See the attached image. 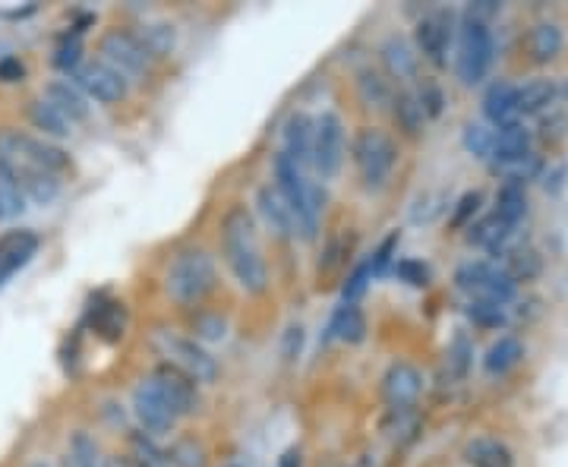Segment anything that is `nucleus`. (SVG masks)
Returning a JSON list of instances; mask_svg holds the SVG:
<instances>
[{"label":"nucleus","mask_w":568,"mask_h":467,"mask_svg":"<svg viewBox=\"0 0 568 467\" xmlns=\"http://www.w3.org/2000/svg\"><path fill=\"white\" fill-rule=\"evenodd\" d=\"M0 167L16 180L26 200L48 205L61 193V177L70 171V155L45 139L20 130H0Z\"/></svg>","instance_id":"obj_1"},{"label":"nucleus","mask_w":568,"mask_h":467,"mask_svg":"<svg viewBox=\"0 0 568 467\" xmlns=\"http://www.w3.org/2000/svg\"><path fill=\"white\" fill-rule=\"evenodd\" d=\"M222 253L225 263L231 268L235 281L247 294H263L268 288V268L256 240V225L253 215L235 205L225 218H222Z\"/></svg>","instance_id":"obj_2"},{"label":"nucleus","mask_w":568,"mask_h":467,"mask_svg":"<svg viewBox=\"0 0 568 467\" xmlns=\"http://www.w3.org/2000/svg\"><path fill=\"white\" fill-rule=\"evenodd\" d=\"M272 171H275V190L288 202L298 231H301L306 240H313L316 231H319V212H323V205H326V190H323L319 184L306 180V177H303V167L294 165L285 152L275 155Z\"/></svg>","instance_id":"obj_3"},{"label":"nucleus","mask_w":568,"mask_h":467,"mask_svg":"<svg viewBox=\"0 0 568 467\" xmlns=\"http://www.w3.org/2000/svg\"><path fill=\"white\" fill-rule=\"evenodd\" d=\"M165 291L171 294V301L180 303V306H193V303L205 301L215 291V263H212V256L200 247L180 250L167 266Z\"/></svg>","instance_id":"obj_4"},{"label":"nucleus","mask_w":568,"mask_h":467,"mask_svg":"<svg viewBox=\"0 0 568 467\" xmlns=\"http://www.w3.org/2000/svg\"><path fill=\"white\" fill-rule=\"evenodd\" d=\"M149 344L155 348L159 357H165L167 367L180 369L184 376H190L197 386H209L218 379V364L215 357L202 348L200 341L187 338V335H177L174 329H155L149 335Z\"/></svg>","instance_id":"obj_5"},{"label":"nucleus","mask_w":568,"mask_h":467,"mask_svg":"<svg viewBox=\"0 0 568 467\" xmlns=\"http://www.w3.org/2000/svg\"><path fill=\"white\" fill-rule=\"evenodd\" d=\"M399 162V146L392 142V136L376 130V127H364L357 139H354V165L364 180L367 190H379L386 187V180L392 177Z\"/></svg>","instance_id":"obj_6"},{"label":"nucleus","mask_w":568,"mask_h":467,"mask_svg":"<svg viewBox=\"0 0 568 467\" xmlns=\"http://www.w3.org/2000/svg\"><path fill=\"white\" fill-rule=\"evenodd\" d=\"M101 64L114 70L124 79H142L149 67H152V54L146 51V45L139 41V35L127 33V29H114L101 38L99 45Z\"/></svg>","instance_id":"obj_7"},{"label":"nucleus","mask_w":568,"mask_h":467,"mask_svg":"<svg viewBox=\"0 0 568 467\" xmlns=\"http://www.w3.org/2000/svg\"><path fill=\"white\" fill-rule=\"evenodd\" d=\"M490 64H493V35L487 29V23H477V20L465 16L462 41H458V61H455L458 79L465 86H477L487 76Z\"/></svg>","instance_id":"obj_8"},{"label":"nucleus","mask_w":568,"mask_h":467,"mask_svg":"<svg viewBox=\"0 0 568 467\" xmlns=\"http://www.w3.org/2000/svg\"><path fill=\"white\" fill-rule=\"evenodd\" d=\"M455 285L470 294L474 301L487 303H505L515 298V281L505 275V268L493 266V263H465L455 272Z\"/></svg>","instance_id":"obj_9"},{"label":"nucleus","mask_w":568,"mask_h":467,"mask_svg":"<svg viewBox=\"0 0 568 467\" xmlns=\"http://www.w3.org/2000/svg\"><path fill=\"white\" fill-rule=\"evenodd\" d=\"M344 162V127H341V117L338 114H323L313 127V155H310V165L316 167L319 177H335L341 171Z\"/></svg>","instance_id":"obj_10"},{"label":"nucleus","mask_w":568,"mask_h":467,"mask_svg":"<svg viewBox=\"0 0 568 467\" xmlns=\"http://www.w3.org/2000/svg\"><path fill=\"white\" fill-rule=\"evenodd\" d=\"M73 86L89 96V99L101 101V104H117V101L127 99V79L117 76L114 70L101 61L92 64H79V70L73 73Z\"/></svg>","instance_id":"obj_11"},{"label":"nucleus","mask_w":568,"mask_h":467,"mask_svg":"<svg viewBox=\"0 0 568 467\" xmlns=\"http://www.w3.org/2000/svg\"><path fill=\"white\" fill-rule=\"evenodd\" d=\"M417 48L420 54L433 64V67H445V54H449V45L455 38V16L449 10H433L427 13L420 23H417Z\"/></svg>","instance_id":"obj_12"},{"label":"nucleus","mask_w":568,"mask_h":467,"mask_svg":"<svg viewBox=\"0 0 568 467\" xmlns=\"http://www.w3.org/2000/svg\"><path fill=\"white\" fill-rule=\"evenodd\" d=\"M134 414H136V420H139V427H142V430H146L149 436L171 433V430H174V424H177V414H174V411H171V404L159 395V389L149 382V376H146V379L136 386Z\"/></svg>","instance_id":"obj_13"},{"label":"nucleus","mask_w":568,"mask_h":467,"mask_svg":"<svg viewBox=\"0 0 568 467\" xmlns=\"http://www.w3.org/2000/svg\"><path fill=\"white\" fill-rule=\"evenodd\" d=\"M149 382H152V386L159 389V395L171 404V411L177 414V420H180V417H187V414H193V411L200 407V392H197V382H193L190 376H184L180 369L162 364V367L149 376Z\"/></svg>","instance_id":"obj_14"},{"label":"nucleus","mask_w":568,"mask_h":467,"mask_svg":"<svg viewBox=\"0 0 568 467\" xmlns=\"http://www.w3.org/2000/svg\"><path fill=\"white\" fill-rule=\"evenodd\" d=\"M38 253V234L35 231H7L0 237V288L33 263Z\"/></svg>","instance_id":"obj_15"},{"label":"nucleus","mask_w":568,"mask_h":467,"mask_svg":"<svg viewBox=\"0 0 568 467\" xmlns=\"http://www.w3.org/2000/svg\"><path fill=\"white\" fill-rule=\"evenodd\" d=\"M424 392V376L411 364H395L382 376V395L392 407H411Z\"/></svg>","instance_id":"obj_16"},{"label":"nucleus","mask_w":568,"mask_h":467,"mask_svg":"<svg viewBox=\"0 0 568 467\" xmlns=\"http://www.w3.org/2000/svg\"><path fill=\"white\" fill-rule=\"evenodd\" d=\"M256 205H260V215H263V222L268 225V231L275 234V237L288 240V237L298 234L294 215H291L288 202H285V197H281L275 187H263V190L256 193Z\"/></svg>","instance_id":"obj_17"},{"label":"nucleus","mask_w":568,"mask_h":467,"mask_svg":"<svg viewBox=\"0 0 568 467\" xmlns=\"http://www.w3.org/2000/svg\"><path fill=\"white\" fill-rule=\"evenodd\" d=\"M313 127H316V121H310L306 114H291L285 124V155L294 165L303 167L313 155Z\"/></svg>","instance_id":"obj_18"},{"label":"nucleus","mask_w":568,"mask_h":467,"mask_svg":"<svg viewBox=\"0 0 568 467\" xmlns=\"http://www.w3.org/2000/svg\"><path fill=\"white\" fill-rule=\"evenodd\" d=\"M531 152V130L525 124H505L496 130V142H493V155L490 162H512Z\"/></svg>","instance_id":"obj_19"},{"label":"nucleus","mask_w":568,"mask_h":467,"mask_svg":"<svg viewBox=\"0 0 568 467\" xmlns=\"http://www.w3.org/2000/svg\"><path fill=\"white\" fill-rule=\"evenodd\" d=\"M556 96H559V89L553 79H531L515 89V108H518V114H543L546 108H553Z\"/></svg>","instance_id":"obj_20"},{"label":"nucleus","mask_w":568,"mask_h":467,"mask_svg":"<svg viewBox=\"0 0 568 467\" xmlns=\"http://www.w3.org/2000/svg\"><path fill=\"white\" fill-rule=\"evenodd\" d=\"M566 38H563V29L556 23H537L534 29L528 33V54L537 64H550L553 58H559Z\"/></svg>","instance_id":"obj_21"},{"label":"nucleus","mask_w":568,"mask_h":467,"mask_svg":"<svg viewBox=\"0 0 568 467\" xmlns=\"http://www.w3.org/2000/svg\"><path fill=\"white\" fill-rule=\"evenodd\" d=\"M483 114L496 124V127H505V124H515L518 117V108H515V86L512 83H493L483 96Z\"/></svg>","instance_id":"obj_22"},{"label":"nucleus","mask_w":568,"mask_h":467,"mask_svg":"<svg viewBox=\"0 0 568 467\" xmlns=\"http://www.w3.org/2000/svg\"><path fill=\"white\" fill-rule=\"evenodd\" d=\"M45 101H51L61 114H67L73 124L89 117V101H86V96L73 83H64V79H58V83H51L45 89Z\"/></svg>","instance_id":"obj_23"},{"label":"nucleus","mask_w":568,"mask_h":467,"mask_svg":"<svg viewBox=\"0 0 568 467\" xmlns=\"http://www.w3.org/2000/svg\"><path fill=\"white\" fill-rule=\"evenodd\" d=\"M29 121H33L35 130H41L45 136H51V139H67L73 134V121H70L67 114H61L51 101L38 99L29 104Z\"/></svg>","instance_id":"obj_24"},{"label":"nucleus","mask_w":568,"mask_h":467,"mask_svg":"<svg viewBox=\"0 0 568 467\" xmlns=\"http://www.w3.org/2000/svg\"><path fill=\"white\" fill-rule=\"evenodd\" d=\"M382 64H386V70L395 79H414V73H417V54H414V48L404 41L402 35H392L382 45Z\"/></svg>","instance_id":"obj_25"},{"label":"nucleus","mask_w":568,"mask_h":467,"mask_svg":"<svg viewBox=\"0 0 568 467\" xmlns=\"http://www.w3.org/2000/svg\"><path fill=\"white\" fill-rule=\"evenodd\" d=\"M512 231H515V228H508L502 218L487 215V218H480L477 225H470L468 240L470 243H477V247H483V250H490V253H505V250H508V240H512Z\"/></svg>","instance_id":"obj_26"},{"label":"nucleus","mask_w":568,"mask_h":467,"mask_svg":"<svg viewBox=\"0 0 568 467\" xmlns=\"http://www.w3.org/2000/svg\"><path fill=\"white\" fill-rule=\"evenodd\" d=\"M329 335L338 338V341H348V344H361L364 335H367V319H364V313H361L354 303L338 306V313H335L332 323H329Z\"/></svg>","instance_id":"obj_27"},{"label":"nucleus","mask_w":568,"mask_h":467,"mask_svg":"<svg viewBox=\"0 0 568 467\" xmlns=\"http://www.w3.org/2000/svg\"><path fill=\"white\" fill-rule=\"evenodd\" d=\"M468 465L470 467H512V452L508 445H502L500 439H474L468 445Z\"/></svg>","instance_id":"obj_28"},{"label":"nucleus","mask_w":568,"mask_h":467,"mask_svg":"<svg viewBox=\"0 0 568 467\" xmlns=\"http://www.w3.org/2000/svg\"><path fill=\"white\" fill-rule=\"evenodd\" d=\"M521 357H525L521 341H518V338H512V335H505V338H500V341H496V344L487 351V357H483V369H487V373H493V376H502V373H508V369L515 367Z\"/></svg>","instance_id":"obj_29"},{"label":"nucleus","mask_w":568,"mask_h":467,"mask_svg":"<svg viewBox=\"0 0 568 467\" xmlns=\"http://www.w3.org/2000/svg\"><path fill=\"white\" fill-rule=\"evenodd\" d=\"M392 114H395L399 127H402L407 136H420L424 124H427V114H424V108H420V101H417V92H399V96L392 99Z\"/></svg>","instance_id":"obj_30"},{"label":"nucleus","mask_w":568,"mask_h":467,"mask_svg":"<svg viewBox=\"0 0 568 467\" xmlns=\"http://www.w3.org/2000/svg\"><path fill=\"white\" fill-rule=\"evenodd\" d=\"M525 212H528V197H525V187L521 184H505L500 190V197H496V218H502L508 228H515L521 218H525Z\"/></svg>","instance_id":"obj_31"},{"label":"nucleus","mask_w":568,"mask_h":467,"mask_svg":"<svg viewBox=\"0 0 568 467\" xmlns=\"http://www.w3.org/2000/svg\"><path fill=\"white\" fill-rule=\"evenodd\" d=\"M505 256H508V263H505V275H508L512 281H531V278L540 275V256H537L534 250L518 247V250H508Z\"/></svg>","instance_id":"obj_32"},{"label":"nucleus","mask_w":568,"mask_h":467,"mask_svg":"<svg viewBox=\"0 0 568 467\" xmlns=\"http://www.w3.org/2000/svg\"><path fill=\"white\" fill-rule=\"evenodd\" d=\"M130 462L134 467H174L167 455L146 433L130 436Z\"/></svg>","instance_id":"obj_33"},{"label":"nucleus","mask_w":568,"mask_h":467,"mask_svg":"<svg viewBox=\"0 0 568 467\" xmlns=\"http://www.w3.org/2000/svg\"><path fill=\"white\" fill-rule=\"evenodd\" d=\"M490 167H493V174L505 177L508 184H521V180H531L540 174V159L534 152H528V155L512 159V162H490Z\"/></svg>","instance_id":"obj_34"},{"label":"nucleus","mask_w":568,"mask_h":467,"mask_svg":"<svg viewBox=\"0 0 568 467\" xmlns=\"http://www.w3.org/2000/svg\"><path fill=\"white\" fill-rule=\"evenodd\" d=\"M64 467H101L96 439H89L86 433L73 436V439H70L67 462H64Z\"/></svg>","instance_id":"obj_35"},{"label":"nucleus","mask_w":568,"mask_h":467,"mask_svg":"<svg viewBox=\"0 0 568 467\" xmlns=\"http://www.w3.org/2000/svg\"><path fill=\"white\" fill-rule=\"evenodd\" d=\"M361 96L367 101L369 108H386V104H392V89H389V83L376 73V70H364L361 73Z\"/></svg>","instance_id":"obj_36"},{"label":"nucleus","mask_w":568,"mask_h":467,"mask_svg":"<svg viewBox=\"0 0 568 467\" xmlns=\"http://www.w3.org/2000/svg\"><path fill=\"white\" fill-rule=\"evenodd\" d=\"M167 462L174 467H205L209 458H205V449H202L197 439H180L171 445V452H165Z\"/></svg>","instance_id":"obj_37"},{"label":"nucleus","mask_w":568,"mask_h":467,"mask_svg":"<svg viewBox=\"0 0 568 467\" xmlns=\"http://www.w3.org/2000/svg\"><path fill=\"white\" fill-rule=\"evenodd\" d=\"M26 209V197L16 187V180L0 167V218H16Z\"/></svg>","instance_id":"obj_38"},{"label":"nucleus","mask_w":568,"mask_h":467,"mask_svg":"<svg viewBox=\"0 0 568 467\" xmlns=\"http://www.w3.org/2000/svg\"><path fill=\"white\" fill-rule=\"evenodd\" d=\"M470 357H474V344H470L468 335H458L452 344H449V354H445V364H449V373L455 379H465L470 369Z\"/></svg>","instance_id":"obj_39"},{"label":"nucleus","mask_w":568,"mask_h":467,"mask_svg":"<svg viewBox=\"0 0 568 467\" xmlns=\"http://www.w3.org/2000/svg\"><path fill=\"white\" fill-rule=\"evenodd\" d=\"M139 41L146 45V51H149L152 58H165L167 51L174 48V26H167V23L146 26V33L139 35Z\"/></svg>","instance_id":"obj_40"},{"label":"nucleus","mask_w":568,"mask_h":467,"mask_svg":"<svg viewBox=\"0 0 568 467\" xmlns=\"http://www.w3.org/2000/svg\"><path fill=\"white\" fill-rule=\"evenodd\" d=\"M96 329H99L108 341H117V338L124 335V303L99 306V313H96Z\"/></svg>","instance_id":"obj_41"},{"label":"nucleus","mask_w":568,"mask_h":467,"mask_svg":"<svg viewBox=\"0 0 568 467\" xmlns=\"http://www.w3.org/2000/svg\"><path fill=\"white\" fill-rule=\"evenodd\" d=\"M493 142H496V130L483 127V124H468L465 127V149L477 159H490L493 155Z\"/></svg>","instance_id":"obj_42"},{"label":"nucleus","mask_w":568,"mask_h":467,"mask_svg":"<svg viewBox=\"0 0 568 467\" xmlns=\"http://www.w3.org/2000/svg\"><path fill=\"white\" fill-rule=\"evenodd\" d=\"M468 319L474 326H480V329H500L502 323H505V306L487 301H470Z\"/></svg>","instance_id":"obj_43"},{"label":"nucleus","mask_w":568,"mask_h":467,"mask_svg":"<svg viewBox=\"0 0 568 467\" xmlns=\"http://www.w3.org/2000/svg\"><path fill=\"white\" fill-rule=\"evenodd\" d=\"M369 281H373V266H369V260H367V263H361V266L348 275V281H344V288H341V298H344V303H354L357 298H364V291L369 288Z\"/></svg>","instance_id":"obj_44"},{"label":"nucleus","mask_w":568,"mask_h":467,"mask_svg":"<svg viewBox=\"0 0 568 467\" xmlns=\"http://www.w3.org/2000/svg\"><path fill=\"white\" fill-rule=\"evenodd\" d=\"M79 61H83V41H79V35L64 38L61 48H58V54H54V67L76 73V70H79Z\"/></svg>","instance_id":"obj_45"},{"label":"nucleus","mask_w":568,"mask_h":467,"mask_svg":"<svg viewBox=\"0 0 568 467\" xmlns=\"http://www.w3.org/2000/svg\"><path fill=\"white\" fill-rule=\"evenodd\" d=\"M395 275L402 281H407V285H414V288H427L430 285V266L420 263V260H402V263H395Z\"/></svg>","instance_id":"obj_46"},{"label":"nucleus","mask_w":568,"mask_h":467,"mask_svg":"<svg viewBox=\"0 0 568 467\" xmlns=\"http://www.w3.org/2000/svg\"><path fill=\"white\" fill-rule=\"evenodd\" d=\"M399 243H402V234L392 231L382 243H379V250L373 253V260H369V266H373V275H382L389 263L395 260V250H399Z\"/></svg>","instance_id":"obj_47"},{"label":"nucleus","mask_w":568,"mask_h":467,"mask_svg":"<svg viewBox=\"0 0 568 467\" xmlns=\"http://www.w3.org/2000/svg\"><path fill=\"white\" fill-rule=\"evenodd\" d=\"M480 202H483V197L474 190V193H465L462 200H458V205H455V212H452V228H468L470 222H474V215H477V209H480Z\"/></svg>","instance_id":"obj_48"},{"label":"nucleus","mask_w":568,"mask_h":467,"mask_svg":"<svg viewBox=\"0 0 568 467\" xmlns=\"http://www.w3.org/2000/svg\"><path fill=\"white\" fill-rule=\"evenodd\" d=\"M193 329L200 338H209V341H222L225 338V319L222 316H200L197 323H193Z\"/></svg>","instance_id":"obj_49"},{"label":"nucleus","mask_w":568,"mask_h":467,"mask_svg":"<svg viewBox=\"0 0 568 467\" xmlns=\"http://www.w3.org/2000/svg\"><path fill=\"white\" fill-rule=\"evenodd\" d=\"M417 101H420V108H424L427 117H439V114H442V92L436 89L433 83H427V86L417 92Z\"/></svg>","instance_id":"obj_50"},{"label":"nucleus","mask_w":568,"mask_h":467,"mask_svg":"<svg viewBox=\"0 0 568 467\" xmlns=\"http://www.w3.org/2000/svg\"><path fill=\"white\" fill-rule=\"evenodd\" d=\"M303 348V329L301 326H291L285 338H281V357L285 361H298V354H301Z\"/></svg>","instance_id":"obj_51"},{"label":"nucleus","mask_w":568,"mask_h":467,"mask_svg":"<svg viewBox=\"0 0 568 467\" xmlns=\"http://www.w3.org/2000/svg\"><path fill=\"white\" fill-rule=\"evenodd\" d=\"M23 76H26V67L20 58H13V54L0 58V83H23Z\"/></svg>","instance_id":"obj_52"},{"label":"nucleus","mask_w":568,"mask_h":467,"mask_svg":"<svg viewBox=\"0 0 568 467\" xmlns=\"http://www.w3.org/2000/svg\"><path fill=\"white\" fill-rule=\"evenodd\" d=\"M281 467H301V455H298V452H288V455L281 458Z\"/></svg>","instance_id":"obj_53"},{"label":"nucleus","mask_w":568,"mask_h":467,"mask_svg":"<svg viewBox=\"0 0 568 467\" xmlns=\"http://www.w3.org/2000/svg\"><path fill=\"white\" fill-rule=\"evenodd\" d=\"M108 467H134V462H130V458H124V462H111Z\"/></svg>","instance_id":"obj_54"},{"label":"nucleus","mask_w":568,"mask_h":467,"mask_svg":"<svg viewBox=\"0 0 568 467\" xmlns=\"http://www.w3.org/2000/svg\"><path fill=\"white\" fill-rule=\"evenodd\" d=\"M33 467H45V465H33Z\"/></svg>","instance_id":"obj_55"}]
</instances>
